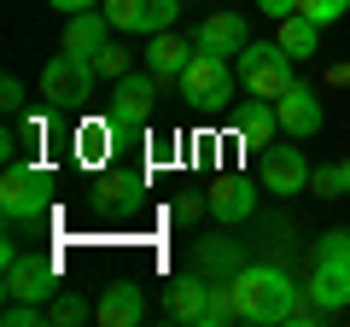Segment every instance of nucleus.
I'll return each mask as SVG.
<instances>
[{"mask_svg":"<svg viewBox=\"0 0 350 327\" xmlns=\"http://www.w3.org/2000/svg\"><path fill=\"white\" fill-rule=\"evenodd\" d=\"M234 82H239V70L222 59V53H193V64H187V76H181V100L187 105H222V100H234Z\"/></svg>","mask_w":350,"mask_h":327,"instance_id":"39448f33","label":"nucleus"},{"mask_svg":"<svg viewBox=\"0 0 350 327\" xmlns=\"http://www.w3.org/2000/svg\"><path fill=\"white\" fill-rule=\"evenodd\" d=\"M47 187H53L47 170L6 164V181H0V211H6V222H41L47 216V199H53Z\"/></svg>","mask_w":350,"mask_h":327,"instance_id":"20e7f679","label":"nucleus"},{"mask_svg":"<svg viewBox=\"0 0 350 327\" xmlns=\"http://www.w3.org/2000/svg\"><path fill=\"white\" fill-rule=\"evenodd\" d=\"M315 252H327V257H350V228H333V234H321V239H315Z\"/></svg>","mask_w":350,"mask_h":327,"instance_id":"cd10ccee","label":"nucleus"},{"mask_svg":"<svg viewBox=\"0 0 350 327\" xmlns=\"http://www.w3.org/2000/svg\"><path fill=\"white\" fill-rule=\"evenodd\" d=\"M94 76H100V64H94V53H53L47 70H41V100L53 105V112H76V105L94 100Z\"/></svg>","mask_w":350,"mask_h":327,"instance_id":"f03ea898","label":"nucleus"},{"mask_svg":"<svg viewBox=\"0 0 350 327\" xmlns=\"http://www.w3.org/2000/svg\"><path fill=\"white\" fill-rule=\"evenodd\" d=\"M257 12L280 24V18H292V12H298V0H257Z\"/></svg>","mask_w":350,"mask_h":327,"instance_id":"c756f323","label":"nucleus"},{"mask_svg":"<svg viewBox=\"0 0 350 327\" xmlns=\"http://www.w3.org/2000/svg\"><path fill=\"white\" fill-rule=\"evenodd\" d=\"M193 41H199L204 53H222V59H239V53L251 47L245 18H239V12H211V18L199 24V36H193Z\"/></svg>","mask_w":350,"mask_h":327,"instance_id":"4468645a","label":"nucleus"},{"mask_svg":"<svg viewBox=\"0 0 350 327\" xmlns=\"http://www.w3.org/2000/svg\"><path fill=\"white\" fill-rule=\"evenodd\" d=\"M304 292H310L327 315H338V310L350 304V257L315 252V269H310V280H304Z\"/></svg>","mask_w":350,"mask_h":327,"instance_id":"f8f14e48","label":"nucleus"},{"mask_svg":"<svg viewBox=\"0 0 350 327\" xmlns=\"http://www.w3.org/2000/svg\"><path fill=\"white\" fill-rule=\"evenodd\" d=\"M228 322H239V304H234V292H228V280H216L211 310H204V327H228Z\"/></svg>","mask_w":350,"mask_h":327,"instance_id":"5701e85b","label":"nucleus"},{"mask_svg":"<svg viewBox=\"0 0 350 327\" xmlns=\"http://www.w3.org/2000/svg\"><path fill=\"white\" fill-rule=\"evenodd\" d=\"M204 211H211V199H199V193H175V222H199Z\"/></svg>","mask_w":350,"mask_h":327,"instance_id":"bb28decb","label":"nucleus"},{"mask_svg":"<svg viewBox=\"0 0 350 327\" xmlns=\"http://www.w3.org/2000/svg\"><path fill=\"white\" fill-rule=\"evenodd\" d=\"M251 211H257V187H251L245 176H222L211 187V216L216 222H245Z\"/></svg>","mask_w":350,"mask_h":327,"instance_id":"a211bd4d","label":"nucleus"},{"mask_svg":"<svg viewBox=\"0 0 350 327\" xmlns=\"http://www.w3.org/2000/svg\"><path fill=\"white\" fill-rule=\"evenodd\" d=\"M0 105H6V112H24V82H18V76L0 82Z\"/></svg>","mask_w":350,"mask_h":327,"instance_id":"c85d7f7f","label":"nucleus"},{"mask_svg":"<svg viewBox=\"0 0 350 327\" xmlns=\"http://www.w3.org/2000/svg\"><path fill=\"white\" fill-rule=\"evenodd\" d=\"M140 315H146L140 287H135V280H111V287L100 292V310H94V322H105V327H135Z\"/></svg>","mask_w":350,"mask_h":327,"instance_id":"dca6fc26","label":"nucleus"},{"mask_svg":"<svg viewBox=\"0 0 350 327\" xmlns=\"http://www.w3.org/2000/svg\"><path fill=\"white\" fill-rule=\"evenodd\" d=\"M158 105V76L152 70H129L111 82V105H105V123L111 129H140Z\"/></svg>","mask_w":350,"mask_h":327,"instance_id":"423d86ee","label":"nucleus"},{"mask_svg":"<svg viewBox=\"0 0 350 327\" xmlns=\"http://www.w3.org/2000/svg\"><path fill=\"white\" fill-rule=\"evenodd\" d=\"M105 41H111V18L100 12V6H88V12H70L64 18V53H100Z\"/></svg>","mask_w":350,"mask_h":327,"instance_id":"f3484780","label":"nucleus"},{"mask_svg":"<svg viewBox=\"0 0 350 327\" xmlns=\"http://www.w3.org/2000/svg\"><path fill=\"white\" fill-rule=\"evenodd\" d=\"M228 292H234V304H239V322L269 327V322H292L304 287L280 263H245L234 280H228Z\"/></svg>","mask_w":350,"mask_h":327,"instance_id":"f257e3e1","label":"nucleus"},{"mask_svg":"<svg viewBox=\"0 0 350 327\" xmlns=\"http://www.w3.org/2000/svg\"><path fill=\"white\" fill-rule=\"evenodd\" d=\"M292 53L280 47V41H251L245 53H239V82H245V94H257V100H280V94L292 88V82H298V76H292Z\"/></svg>","mask_w":350,"mask_h":327,"instance_id":"7ed1b4c3","label":"nucleus"},{"mask_svg":"<svg viewBox=\"0 0 350 327\" xmlns=\"http://www.w3.org/2000/svg\"><path fill=\"white\" fill-rule=\"evenodd\" d=\"M298 12H304V18H315V24L327 29V24H338V18L350 12V0H298Z\"/></svg>","mask_w":350,"mask_h":327,"instance_id":"b1692460","label":"nucleus"},{"mask_svg":"<svg viewBox=\"0 0 350 327\" xmlns=\"http://www.w3.org/2000/svg\"><path fill=\"white\" fill-rule=\"evenodd\" d=\"M275 41L292 53V59H315V47H321V24L304 18V12H292V18H280V24H275Z\"/></svg>","mask_w":350,"mask_h":327,"instance_id":"6ab92c4d","label":"nucleus"},{"mask_svg":"<svg viewBox=\"0 0 350 327\" xmlns=\"http://www.w3.org/2000/svg\"><path fill=\"white\" fill-rule=\"evenodd\" d=\"M211 292H216V280L204 275V269H193V275H175L170 287H163V315H170V322H187V327H204Z\"/></svg>","mask_w":350,"mask_h":327,"instance_id":"9d476101","label":"nucleus"},{"mask_svg":"<svg viewBox=\"0 0 350 327\" xmlns=\"http://www.w3.org/2000/svg\"><path fill=\"white\" fill-rule=\"evenodd\" d=\"M275 112H280V135H292V140L321 135V123H327V112H321V100H315L310 82H292V88L275 100Z\"/></svg>","mask_w":350,"mask_h":327,"instance_id":"9b49d317","label":"nucleus"},{"mask_svg":"<svg viewBox=\"0 0 350 327\" xmlns=\"http://www.w3.org/2000/svg\"><path fill=\"white\" fill-rule=\"evenodd\" d=\"M257 181L269 193H280V199H286V193H304L310 187V158H304L298 146H275V140H269V146L257 152Z\"/></svg>","mask_w":350,"mask_h":327,"instance_id":"1a4fd4ad","label":"nucleus"},{"mask_svg":"<svg viewBox=\"0 0 350 327\" xmlns=\"http://www.w3.org/2000/svg\"><path fill=\"white\" fill-rule=\"evenodd\" d=\"M94 310H100V304H88L82 292H59V298L47 304V327H76V322H88Z\"/></svg>","mask_w":350,"mask_h":327,"instance_id":"412c9836","label":"nucleus"},{"mask_svg":"<svg viewBox=\"0 0 350 327\" xmlns=\"http://www.w3.org/2000/svg\"><path fill=\"white\" fill-rule=\"evenodd\" d=\"M47 6H59V12L70 18V12H88V6H105V0H47Z\"/></svg>","mask_w":350,"mask_h":327,"instance_id":"7c9ffc66","label":"nucleus"},{"mask_svg":"<svg viewBox=\"0 0 350 327\" xmlns=\"http://www.w3.org/2000/svg\"><path fill=\"white\" fill-rule=\"evenodd\" d=\"M94 64H100V76H129V47H117V41H105L100 53H94Z\"/></svg>","mask_w":350,"mask_h":327,"instance_id":"393cba45","label":"nucleus"},{"mask_svg":"<svg viewBox=\"0 0 350 327\" xmlns=\"http://www.w3.org/2000/svg\"><path fill=\"white\" fill-rule=\"evenodd\" d=\"M0 327H47V304L6 298V310H0Z\"/></svg>","mask_w":350,"mask_h":327,"instance_id":"4be33fe9","label":"nucleus"},{"mask_svg":"<svg viewBox=\"0 0 350 327\" xmlns=\"http://www.w3.org/2000/svg\"><path fill=\"white\" fill-rule=\"evenodd\" d=\"M193 53H199V41H181L175 29H163V36H146V70L158 76V82H181L193 64Z\"/></svg>","mask_w":350,"mask_h":327,"instance_id":"ddd939ff","label":"nucleus"},{"mask_svg":"<svg viewBox=\"0 0 350 327\" xmlns=\"http://www.w3.org/2000/svg\"><path fill=\"white\" fill-rule=\"evenodd\" d=\"M333 170H338V193H345V199H350V158H338Z\"/></svg>","mask_w":350,"mask_h":327,"instance_id":"2f4dec72","label":"nucleus"},{"mask_svg":"<svg viewBox=\"0 0 350 327\" xmlns=\"http://www.w3.org/2000/svg\"><path fill=\"white\" fill-rule=\"evenodd\" d=\"M199 269L204 275H216V280H234L239 269H245V257H239V239H199Z\"/></svg>","mask_w":350,"mask_h":327,"instance_id":"aec40b11","label":"nucleus"},{"mask_svg":"<svg viewBox=\"0 0 350 327\" xmlns=\"http://www.w3.org/2000/svg\"><path fill=\"white\" fill-rule=\"evenodd\" d=\"M234 129H239V146H251V152H262L269 140L280 135V112H275V100H257L251 94L245 105H239V117H234Z\"/></svg>","mask_w":350,"mask_h":327,"instance_id":"2eb2a0df","label":"nucleus"},{"mask_svg":"<svg viewBox=\"0 0 350 327\" xmlns=\"http://www.w3.org/2000/svg\"><path fill=\"white\" fill-rule=\"evenodd\" d=\"M310 187H315V199H345V193H338V170H333V164L310 170Z\"/></svg>","mask_w":350,"mask_h":327,"instance_id":"a878e982","label":"nucleus"},{"mask_svg":"<svg viewBox=\"0 0 350 327\" xmlns=\"http://www.w3.org/2000/svg\"><path fill=\"white\" fill-rule=\"evenodd\" d=\"M100 12L111 18V29H123V36H163V29H175V18H181V0H105Z\"/></svg>","mask_w":350,"mask_h":327,"instance_id":"0eeeda50","label":"nucleus"},{"mask_svg":"<svg viewBox=\"0 0 350 327\" xmlns=\"http://www.w3.org/2000/svg\"><path fill=\"white\" fill-rule=\"evenodd\" d=\"M0 292H6V298H24V304H53L64 287H59V269H53L47 257H24L18 252L12 263H6V287Z\"/></svg>","mask_w":350,"mask_h":327,"instance_id":"6e6552de","label":"nucleus"}]
</instances>
